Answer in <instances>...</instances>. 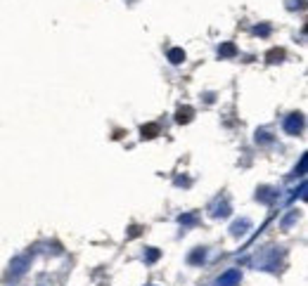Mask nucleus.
<instances>
[{"mask_svg":"<svg viewBox=\"0 0 308 286\" xmlns=\"http://www.w3.org/2000/svg\"><path fill=\"white\" fill-rule=\"evenodd\" d=\"M299 128H301V119H296V116H294V119L287 123V130H289V133H294V130H299Z\"/></svg>","mask_w":308,"mask_h":286,"instance_id":"obj_1","label":"nucleus"},{"mask_svg":"<svg viewBox=\"0 0 308 286\" xmlns=\"http://www.w3.org/2000/svg\"><path fill=\"white\" fill-rule=\"evenodd\" d=\"M171 60L176 61V64H178V61H183V60H185V55L180 52V50H173V52H171Z\"/></svg>","mask_w":308,"mask_h":286,"instance_id":"obj_2","label":"nucleus"},{"mask_svg":"<svg viewBox=\"0 0 308 286\" xmlns=\"http://www.w3.org/2000/svg\"><path fill=\"white\" fill-rule=\"evenodd\" d=\"M187 119H190V109H185V111L178 114V121H187Z\"/></svg>","mask_w":308,"mask_h":286,"instance_id":"obj_3","label":"nucleus"}]
</instances>
